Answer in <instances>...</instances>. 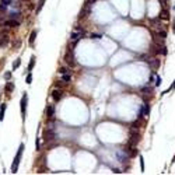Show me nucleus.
I'll use <instances>...</instances> for the list:
<instances>
[{
	"label": "nucleus",
	"mask_w": 175,
	"mask_h": 175,
	"mask_svg": "<svg viewBox=\"0 0 175 175\" xmlns=\"http://www.w3.org/2000/svg\"><path fill=\"white\" fill-rule=\"evenodd\" d=\"M24 148H25V146H24V144H20L18 151H17V154H15V157H14V161H13V164H11V174H15V172H17V169H18V165H20L21 155H22Z\"/></svg>",
	"instance_id": "nucleus-1"
},
{
	"label": "nucleus",
	"mask_w": 175,
	"mask_h": 175,
	"mask_svg": "<svg viewBox=\"0 0 175 175\" xmlns=\"http://www.w3.org/2000/svg\"><path fill=\"white\" fill-rule=\"evenodd\" d=\"M27 105H28V94H24L22 95V98H21V116H22V122L25 121Z\"/></svg>",
	"instance_id": "nucleus-2"
},
{
	"label": "nucleus",
	"mask_w": 175,
	"mask_h": 175,
	"mask_svg": "<svg viewBox=\"0 0 175 175\" xmlns=\"http://www.w3.org/2000/svg\"><path fill=\"white\" fill-rule=\"evenodd\" d=\"M84 35H86V32H84V31H83L80 27H77V28L73 31V32H72V35H70V39H72V42H73V41H80L81 38L84 36Z\"/></svg>",
	"instance_id": "nucleus-3"
},
{
	"label": "nucleus",
	"mask_w": 175,
	"mask_h": 175,
	"mask_svg": "<svg viewBox=\"0 0 175 175\" xmlns=\"http://www.w3.org/2000/svg\"><path fill=\"white\" fill-rule=\"evenodd\" d=\"M65 62L67 63L70 67L76 65V62H74V56H73V49H70V48H69V51L66 52V55H65Z\"/></svg>",
	"instance_id": "nucleus-4"
},
{
	"label": "nucleus",
	"mask_w": 175,
	"mask_h": 175,
	"mask_svg": "<svg viewBox=\"0 0 175 175\" xmlns=\"http://www.w3.org/2000/svg\"><path fill=\"white\" fill-rule=\"evenodd\" d=\"M55 137H56V133H55L53 129H51V128L45 129V132H44V140L45 141H51V140H53Z\"/></svg>",
	"instance_id": "nucleus-5"
},
{
	"label": "nucleus",
	"mask_w": 175,
	"mask_h": 175,
	"mask_svg": "<svg viewBox=\"0 0 175 175\" xmlns=\"http://www.w3.org/2000/svg\"><path fill=\"white\" fill-rule=\"evenodd\" d=\"M147 63L151 66L153 70H157V69L160 67V60L158 59H155V58H148L147 59Z\"/></svg>",
	"instance_id": "nucleus-6"
},
{
	"label": "nucleus",
	"mask_w": 175,
	"mask_h": 175,
	"mask_svg": "<svg viewBox=\"0 0 175 175\" xmlns=\"http://www.w3.org/2000/svg\"><path fill=\"white\" fill-rule=\"evenodd\" d=\"M62 95H63V90H62V88H55L53 91H52V98H53L56 102L62 98Z\"/></svg>",
	"instance_id": "nucleus-7"
},
{
	"label": "nucleus",
	"mask_w": 175,
	"mask_h": 175,
	"mask_svg": "<svg viewBox=\"0 0 175 175\" xmlns=\"http://www.w3.org/2000/svg\"><path fill=\"white\" fill-rule=\"evenodd\" d=\"M4 25H6L7 28H15V27H18V25H20V21L15 20V18H10L8 21L4 22Z\"/></svg>",
	"instance_id": "nucleus-8"
},
{
	"label": "nucleus",
	"mask_w": 175,
	"mask_h": 175,
	"mask_svg": "<svg viewBox=\"0 0 175 175\" xmlns=\"http://www.w3.org/2000/svg\"><path fill=\"white\" fill-rule=\"evenodd\" d=\"M8 42H10V36L7 34H1V36H0V48H6L8 45Z\"/></svg>",
	"instance_id": "nucleus-9"
},
{
	"label": "nucleus",
	"mask_w": 175,
	"mask_h": 175,
	"mask_svg": "<svg viewBox=\"0 0 175 175\" xmlns=\"http://www.w3.org/2000/svg\"><path fill=\"white\" fill-rule=\"evenodd\" d=\"M139 139H140V135H139L137 130H135V132L130 133V144H136V143L139 141Z\"/></svg>",
	"instance_id": "nucleus-10"
},
{
	"label": "nucleus",
	"mask_w": 175,
	"mask_h": 175,
	"mask_svg": "<svg viewBox=\"0 0 175 175\" xmlns=\"http://www.w3.org/2000/svg\"><path fill=\"white\" fill-rule=\"evenodd\" d=\"M160 18H161V20H168V18H169V11H168V10H161V13H160Z\"/></svg>",
	"instance_id": "nucleus-11"
},
{
	"label": "nucleus",
	"mask_w": 175,
	"mask_h": 175,
	"mask_svg": "<svg viewBox=\"0 0 175 175\" xmlns=\"http://www.w3.org/2000/svg\"><path fill=\"white\" fill-rule=\"evenodd\" d=\"M118 158H119V161H126V158H128V154H126V150H125V151H123V154H122V150L121 151H119V153H118Z\"/></svg>",
	"instance_id": "nucleus-12"
},
{
	"label": "nucleus",
	"mask_w": 175,
	"mask_h": 175,
	"mask_svg": "<svg viewBox=\"0 0 175 175\" xmlns=\"http://www.w3.org/2000/svg\"><path fill=\"white\" fill-rule=\"evenodd\" d=\"M53 114H55V108L52 107V105H49V107L46 108V116L48 118H52Z\"/></svg>",
	"instance_id": "nucleus-13"
},
{
	"label": "nucleus",
	"mask_w": 175,
	"mask_h": 175,
	"mask_svg": "<svg viewBox=\"0 0 175 175\" xmlns=\"http://www.w3.org/2000/svg\"><path fill=\"white\" fill-rule=\"evenodd\" d=\"M157 36H160V38H161V39H165V38H167V32H165V31H164V29H158V31H157Z\"/></svg>",
	"instance_id": "nucleus-14"
},
{
	"label": "nucleus",
	"mask_w": 175,
	"mask_h": 175,
	"mask_svg": "<svg viewBox=\"0 0 175 175\" xmlns=\"http://www.w3.org/2000/svg\"><path fill=\"white\" fill-rule=\"evenodd\" d=\"M35 38H36V31H32V32H31V35H29V45H31V46L34 45Z\"/></svg>",
	"instance_id": "nucleus-15"
},
{
	"label": "nucleus",
	"mask_w": 175,
	"mask_h": 175,
	"mask_svg": "<svg viewBox=\"0 0 175 175\" xmlns=\"http://www.w3.org/2000/svg\"><path fill=\"white\" fill-rule=\"evenodd\" d=\"M70 73H66V74H62V81L63 83H66V84H69V81H70Z\"/></svg>",
	"instance_id": "nucleus-16"
},
{
	"label": "nucleus",
	"mask_w": 175,
	"mask_h": 175,
	"mask_svg": "<svg viewBox=\"0 0 175 175\" xmlns=\"http://www.w3.org/2000/svg\"><path fill=\"white\" fill-rule=\"evenodd\" d=\"M34 66H35V56H32L31 60H29V65H28V73H31V70H32Z\"/></svg>",
	"instance_id": "nucleus-17"
},
{
	"label": "nucleus",
	"mask_w": 175,
	"mask_h": 175,
	"mask_svg": "<svg viewBox=\"0 0 175 175\" xmlns=\"http://www.w3.org/2000/svg\"><path fill=\"white\" fill-rule=\"evenodd\" d=\"M4 112H6V104L1 105V109H0V121L4 119Z\"/></svg>",
	"instance_id": "nucleus-18"
},
{
	"label": "nucleus",
	"mask_w": 175,
	"mask_h": 175,
	"mask_svg": "<svg viewBox=\"0 0 175 175\" xmlns=\"http://www.w3.org/2000/svg\"><path fill=\"white\" fill-rule=\"evenodd\" d=\"M14 90V84L13 83H7L6 84V93H11Z\"/></svg>",
	"instance_id": "nucleus-19"
},
{
	"label": "nucleus",
	"mask_w": 175,
	"mask_h": 175,
	"mask_svg": "<svg viewBox=\"0 0 175 175\" xmlns=\"http://www.w3.org/2000/svg\"><path fill=\"white\" fill-rule=\"evenodd\" d=\"M45 1H46V0H39V3H38V7H36V13H39V11H41V8H42V6L45 4Z\"/></svg>",
	"instance_id": "nucleus-20"
},
{
	"label": "nucleus",
	"mask_w": 175,
	"mask_h": 175,
	"mask_svg": "<svg viewBox=\"0 0 175 175\" xmlns=\"http://www.w3.org/2000/svg\"><path fill=\"white\" fill-rule=\"evenodd\" d=\"M59 73L60 74H66V73H70V70H69V67H60L59 69Z\"/></svg>",
	"instance_id": "nucleus-21"
},
{
	"label": "nucleus",
	"mask_w": 175,
	"mask_h": 175,
	"mask_svg": "<svg viewBox=\"0 0 175 175\" xmlns=\"http://www.w3.org/2000/svg\"><path fill=\"white\" fill-rule=\"evenodd\" d=\"M25 81H27V84H31V83H32V74H31V73H28Z\"/></svg>",
	"instance_id": "nucleus-22"
},
{
	"label": "nucleus",
	"mask_w": 175,
	"mask_h": 175,
	"mask_svg": "<svg viewBox=\"0 0 175 175\" xmlns=\"http://www.w3.org/2000/svg\"><path fill=\"white\" fill-rule=\"evenodd\" d=\"M20 63H21V59H17V60L14 62V65H13V69H14V70H15V69H18Z\"/></svg>",
	"instance_id": "nucleus-23"
},
{
	"label": "nucleus",
	"mask_w": 175,
	"mask_h": 175,
	"mask_svg": "<svg viewBox=\"0 0 175 175\" xmlns=\"http://www.w3.org/2000/svg\"><path fill=\"white\" fill-rule=\"evenodd\" d=\"M141 91H143V93H146V94H151V91H153V90H151L150 87H144Z\"/></svg>",
	"instance_id": "nucleus-24"
},
{
	"label": "nucleus",
	"mask_w": 175,
	"mask_h": 175,
	"mask_svg": "<svg viewBox=\"0 0 175 175\" xmlns=\"http://www.w3.org/2000/svg\"><path fill=\"white\" fill-rule=\"evenodd\" d=\"M160 84H161V77H160V76H155V86L158 87Z\"/></svg>",
	"instance_id": "nucleus-25"
},
{
	"label": "nucleus",
	"mask_w": 175,
	"mask_h": 175,
	"mask_svg": "<svg viewBox=\"0 0 175 175\" xmlns=\"http://www.w3.org/2000/svg\"><path fill=\"white\" fill-rule=\"evenodd\" d=\"M13 3V0H1V4H4V6H10Z\"/></svg>",
	"instance_id": "nucleus-26"
},
{
	"label": "nucleus",
	"mask_w": 175,
	"mask_h": 175,
	"mask_svg": "<svg viewBox=\"0 0 175 175\" xmlns=\"http://www.w3.org/2000/svg\"><path fill=\"white\" fill-rule=\"evenodd\" d=\"M140 168H141V171H144V161H143V157H140Z\"/></svg>",
	"instance_id": "nucleus-27"
},
{
	"label": "nucleus",
	"mask_w": 175,
	"mask_h": 175,
	"mask_svg": "<svg viewBox=\"0 0 175 175\" xmlns=\"http://www.w3.org/2000/svg\"><path fill=\"white\" fill-rule=\"evenodd\" d=\"M10 77H11V73H10V72H7V73L4 74V79H6V80H8Z\"/></svg>",
	"instance_id": "nucleus-28"
},
{
	"label": "nucleus",
	"mask_w": 175,
	"mask_h": 175,
	"mask_svg": "<svg viewBox=\"0 0 175 175\" xmlns=\"http://www.w3.org/2000/svg\"><path fill=\"white\" fill-rule=\"evenodd\" d=\"M91 38H101V35H98V34H91Z\"/></svg>",
	"instance_id": "nucleus-29"
},
{
	"label": "nucleus",
	"mask_w": 175,
	"mask_h": 175,
	"mask_svg": "<svg viewBox=\"0 0 175 175\" xmlns=\"http://www.w3.org/2000/svg\"><path fill=\"white\" fill-rule=\"evenodd\" d=\"M114 172H115V174H121L122 171H121V169H118V168H115V169H114Z\"/></svg>",
	"instance_id": "nucleus-30"
},
{
	"label": "nucleus",
	"mask_w": 175,
	"mask_h": 175,
	"mask_svg": "<svg viewBox=\"0 0 175 175\" xmlns=\"http://www.w3.org/2000/svg\"><path fill=\"white\" fill-rule=\"evenodd\" d=\"M171 90H175V81L172 83V87H171Z\"/></svg>",
	"instance_id": "nucleus-31"
},
{
	"label": "nucleus",
	"mask_w": 175,
	"mask_h": 175,
	"mask_svg": "<svg viewBox=\"0 0 175 175\" xmlns=\"http://www.w3.org/2000/svg\"><path fill=\"white\" fill-rule=\"evenodd\" d=\"M172 162H175V155H174V158H172Z\"/></svg>",
	"instance_id": "nucleus-32"
}]
</instances>
